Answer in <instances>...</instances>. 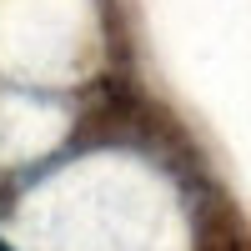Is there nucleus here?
<instances>
[{
    "label": "nucleus",
    "instance_id": "obj_1",
    "mask_svg": "<svg viewBox=\"0 0 251 251\" xmlns=\"http://www.w3.org/2000/svg\"><path fill=\"white\" fill-rule=\"evenodd\" d=\"M0 251H10V246H5V241H0Z\"/></svg>",
    "mask_w": 251,
    "mask_h": 251
}]
</instances>
